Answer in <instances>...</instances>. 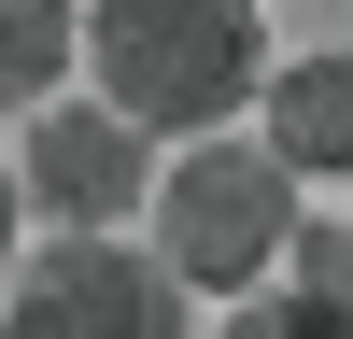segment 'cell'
I'll return each mask as SVG.
<instances>
[{
	"instance_id": "6da1fadb",
	"label": "cell",
	"mask_w": 353,
	"mask_h": 339,
	"mask_svg": "<svg viewBox=\"0 0 353 339\" xmlns=\"http://www.w3.org/2000/svg\"><path fill=\"white\" fill-rule=\"evenodd\" d=\"M85 56H99V113H128L141 141H212L269 85L254 0H85Z\"/></svg>"
},
{
	"instance_id": "7a4b0ae2",
	"label": "cell",
	"mask_w": 353,
	"mask_h": 339,
	"mask_svg": "<svg viewBox=\"0 0 353 339\" xmlns=\"http://www.w3.org/2000/svg\"><path fill=\"white\" fill-rule=\"evenodd\" d=\"M156 269L184 282V297H254V282L283 269V240H297V170L269 156V141H241V127H212V141H184V156L156 170Z\"/></svg>"
},
{
	"instance_id": "3957f363",
	"label": "cell",
	"mask_w": 353,
	"mask_h": 339,
	"mask_svg": "<svg viewBox=\"0 0 353 339\" xmlns=\"http://www.w3.org/2000/svg\"><path fill=\"white\" fill-rule=\"evenodd\" d=\"M0 339H184V282L128 254L113 226H57L43 254H14Z\"/></svg>"
},
{
	"instance_id": "277c9868",
	"label": "cell",
	"mask_w": 353,
	"mask_h": 339,
	"mask_svg": "<svg viewBox=\"0 0 353 339\" xmlns=\"http://www.w3.org/2000/svg\"><path fill=\"white\" fill-rule=\"evenodd\" d=\"M14 198H43L57 226H128L156 198V141L128 113H28V156H14Z\"/></svg>"
},
{
	"instance_id": "5b68a950",
	"label": "cell",
	"mask_w": 353,
	"mask_h": 339,
	"mask_svg": "<svg viewBox=\"0 0 353 339\" xmlns=\"http://www.w3.org/2000/svg\"><path fill=\"white\" fill-rule=\"evenodd\" d=\"M254 99H269V156L297 170V184H339V170H353V43L283 56Z\"/></svg>"
},
{
	"instance_id": "8992f818",
	"label": "cell",
	"mask_w": 353,
	"mask_h": 339,
	"mask_svg": "<svg viewBox=\"0 0 353 339\" xmlns=\"http://www.w3.org/2000/svg\"><path fill=\"white\" fill-rule=\"evenodd\" d=\"M71 43H85L71 0H0V113H43L57 71H71Z\"/></svg>"
},
{
	"instance_id": "52a82bcc",
	"label": "cell",
	"mask_w": 353,
	"mask_h": 339,
	"mask_svg": "<svg viewBox=\"0 0 353 339\" xmlns=\"http://www.w3.org/2000/svg\"><path fill=\"white\" fill-rule=\"evenodd\" d=\"M283 311L311 339H353V226H297L283 240Z\"/></svg>"
},
{
	"instance_id": "ba28073f",
	"label": "cell",
	"mask_w": 353,
	"mask_h": 339,
	"mask_svg": "<svg viewBox=\"0 0 353 339\" xmlns=\"http://www.w3.org/2000/svg\"><path fill=\"white\" fill-rule=\"evenodd\" d=\"M226 339H311V325H297L283 297H241V311H226Z\"/></svg>"
},
{
	"instance_id": "9c48e42d",
	"label": "cell",
	"mask_w": 353,
	"mask_h": 339,
	"mask_svg": "<svg viewBox=\"0 0 353 339\" xmlns=\"http://www.w3.org/2000/svg\"><path fill=\"white\" fill-rule=\"evenodd\" d=\"M14 212L28 198H14V156H0V282H14Z\"/></svg>"
}]
</instances>
